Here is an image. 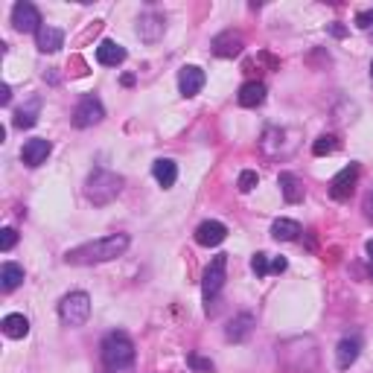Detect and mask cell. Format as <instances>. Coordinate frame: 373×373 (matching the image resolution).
I'll use <instances>...</instances> for the list:
<instances>
[{
    "instance_id": "6da1fadb",
    "label": "cell",
    "mask_w": 373,
    "mask_h": 373,
    "mask_svg": "<svg viewBox=\"0 0 373 373\" xmlns=\"http://www.w3.org/2000/svg\"><path fill=\"white\" fill-rule=\"evenodd\" d=\"M129 233H111L103 236V239H94V242H85L79 248H70L65 254V263L67 266H96V263H108V259H117L126 254L129 248Z\"/></svg>"
},
{
    "instance_id": "7a4b0ae2",
    "label": "cell",
    "mask_w": 373,
    "mask_h": 373,
    "mask_svg": "<svg viewBox=\"0 0 373 373\" xmlns=\"http://www.w3.org/2000/svg\"><path fill=\"white\" fill-rule=\"evenodd\" d=\"M103 365L108 373H131L134 370V341L129 339L126 332H108L103 339Z\"/></svg>"
},
{
    "instance_id": "3957f363",
    "label": "cell",
    "mask_w": 373,
    "mask_h": 373,
    "mask_svg": "<svg viewBox=\"0 0 373 373\" xmlns=\"http://www.w3.org/2000/svg\"><path fill=\"white\" fill-rule=\"evenodd\" d=\"M122 193V178L117 175V172L111 169H94L88 184H85V195H88V202L94 204H111L114 198Z\"/></svg>"
},
{
    "instance_id": "277c9868",
    "label": "cell",
    "mask_w": 373,
    "mask_h": 373,
    "mask_svg": "<svg viewBox=\"0 0 373 373\" xmlns=\"http://www.w3.org/2000/svg\"><path fill=\"white\" fill-rule=\"evenodd\" d=\"M58 318L65 327H82L91 318V297L85 292H70L61 297L58 303Z\"/></svg>"
},
{
    "instance_id": "5b68a950",
    "label": "cell",
    "mask_w": 373,
    "mask_h": 373,
    "mask_svg": "<svg viewBox=\"0 0 373 373\" xmlns=\"http://www.w3.org/2000/svg\"><path fill=\"white\" fill-rule=\"evenodd\" d=\"M225 271H228V257L219 254L210 259V266L204 268V277H202V295L207 301V309H210V301L222 292V286H225Z\"/></svg>"
},
{
    "instance_id": "8992f818",
    "label": "cell",
    "mask_w": 373,
    "mask_h": 373,
    "mask_svg": "<svg viewBox=\"0 0 373 373\" xmlns=\"http://www.w3.org/2000/svg\"><path fill=\"white\" fill-rule=\"evenodd\" d=\"M103 117H105V108L96 96H82L79 105L73 108V126L76 129H91L96 122H103Z\"/></svg>"
},
{
    "instance_id": "52a82bcc",
    "label": "cell",
    "mask_w": 373,
    "mask_h": 373,
    "mask_svg": "<svg viewBox=\"0 0 373 373\" xmlns=\"http://www.w3.org/2000/svg\"><path fill=\"white\" fill-rule=\"evenodd\" d=\"M12 27H15L18 32H39L44 27L41 12L32 3H27V0H21V3L12 6Z\"/></svg>"
},
{
    "instance_id": "ba28073f",
    "label": "cell",
    "mask_w": 373,
    "mask_h": 373,
    "mask_svg": "<svg viewBox=\"0 0 373 373\" xmlns=\"http://www.w3.org/2000/svg\"><path fill=\"white\" fill-rule=\"evenodd\" d=\"M359 181V164H350V167H344L339 175L332 178L330 184V195L335 198V202H347V198L353 195V186Z\"/></svg>"
},
{
    "instance_id": "9c48e42d",
    "label": "cell",
    "mask_w": 373,
    "mask_h": 373,
    "mask_svg": "<svg viewBox=\"0 0 373 373\" xmlns=\"http://www.w3.org/2000/svg\"><path fill=\"white\" fill-rule=\"evenodd\" d=\"M228 239V228L222 225V222H202V225L195 228V242L198 245H204V248H216Z\"/></svg>"
},
{
    "instance_id": "30bf717a",
    "label": "cell",
    "mask_w": 373,
    "mask_h": 373,
    "mask_svg": "<svg viewBox=\"0 0 373 373\" xmlns=\"http://www.w3.org/2000/svg\"><path fill=\"white\" fill-rule=\"evenodd\" d=\"M164 30H167L164 15H158V12H146V15H140V21H138V35L143 41H149V44L160 41Z\"/></svg>"
},
{
    "instance_id": "8fae6325",
    "label": "cell",
    "mask_w": 373,
    "mask_h": 373,
    "mask_svg": "<svg viewBox=\"0 0 373 373\" xmlns=\"http://www.w3.org/2000/svg\"><path fill=\"white\" fill-rule=\"evenodd\" d=\"M50 152H53L50 140H44V138H32V140L23 143V149H21V160H23L27 167H41Z\"/></svg>"
},
{
    "instance_id": "7c38bea8",
    "label": "cell",
    "mask_w": 373,
    "mask_h": 373,
    "mask_svg": "<svg viewBox=\"0 0 373 373\" xmlns=\"http://www.w3.org/2000/svg\"><path fill=\"white\" fill-rule=\"evenodd\" d=\"M254 315L251 312H242V315H236V318H231L228 321V327H225V339L228 341H233V344H242L248 335L254 332Z\"/></svg>"
},
{
    "instance_id": "4fadbf2b",
    "label": "cell",
    "mask_w": 373,
    "mask_h": 373,
    "mask_svg": "<svg viewBox=\"0 0 373 373\" xmlns=\"http://www.w3.org/2000/svg\"><path fill=\"white\" fill-rule=\"evenodd\" d=\"M359 350H362V339H359V335H344L339 347H335V365L347 370L359 359Z\"/></svg>"
},
{
    "instance_id": "5bb4252c",
    "label": "cell",
    "mask_w": 373,
    "mask_h": 373,
    "mask_svg": "<svg viewBox=\"0 0 373 373\" xmlns=\"http://www.w3.org/2000/svg\"><path fill=\"white\" fill-rule=\"evenodd\" d=\"M202 88H204V70L195 67V65L181 67V73H178V91L184 96H195Z\"/></svg>"
},
{
    "instance_id": "9a60e30c",
    "label": "cell",
    "mask_w": 373,
    "mask_h": 373,
    "mask_svg": "<svg viewBox=\"0 0 373 373\" xmlns=\"http://www.w3.org/2000/svg\"><path fill=\"white\" fill-rule=\"evenodd\" d=\"M242 47H245V41H242V35L239 32H222V35H216L213 39V53L216 56H222V58H233V56H239L242 53Z\"/></svg>"
},
{
    "instance_id": "2e32d148",
    "label": "cell",
    "mask_w": 373,
    "mask_h": 373,
    "mask_svg": "<svg viewBox=\"0 0 373 373\" xmlns=\"http://www.w3.org/2000/svg\"><path fill=\"white\" fill-rule=\"evenodd\" d=\"M277 184H280V193H283V198L289 204L303 202V181L297 178V175H292V172H280Z\"/></svg>"
},
{
    "instance_id": "e0dca14e",
    "label": "cell",
    "mask_w": 373,
    "mask_h": 373,
    "mask_svg": "<svg viewBox=\"0 0 373 373\" xmlns=\"http://www.w3.org/2000/svg\"><path fill=\"white\" fill-rule=\"evenodd\" d=\"M35 41H39V50L41 53H56V50H61V44H65V32H61L58 27H44L35 32Z\"/></svg>"
},
{
    "instance_id": "ac0fdd59",
    "label": "cell",
    "mask_w": 373,
    "mask_h": 373,
    "mask_svg": "<svg viewBox=\"0 0 373 373\" xmlns=\"http://www.w3.org/2000/svg\"><path fill=\"white\" fill-rule=\"evenodd\" d=\"M96 61L99 65H105V67H117L126 61V50H122L117 41H103L96 47Z\"/></svg>"
},
{
    "instance_id": "d6986e66",
    "label": "cell",
    "mask_w": 373,
    "mask_h": 373,
    "mask_svg": "<svg viewBox=\"0 0 373 373\" xmlns=\"http://www.w3.org/2000/svg\"><path fill=\"white\" fill-rule=\"evenodd\" d=\"M152 175L167 190V186H172V184H175V178H178V164H175V160H169V158H158L152 164Z\"/></svg>"
},
{
    "instance_id": "ffe728a7",
    "label": "cell",
    "mask_w": 373,
    "mask_h": 373,
    "mask_svg": "<svg viewBox=\"0 0 373 373\" xmlns=\"http://www.w3.org/2000/svg\"><path fill=\"white\" fill-rule=\"evenodd\" d=\"M266 103V85L263 82H245L239 88V105L242 108H257Z\"/></svg>"
},
{
    "instance_id": "44dd1931",
    "label": "cell",
    "mask_w": 373,
    "mask_h": 373,
    "mask_svg": "<svg viewBox=\"0 0 373 373\" xmlns=\"http://www.w3.org/2000/svg\"><path fill=\"white\" fill-rule=\"evenodd\" d=\"M301 233H303V228L297 225L295 219H277L275 225H271V236H275L277 242H292V239H297Z\"/></svg>"
},
{
    "instance_id": "7402d4cb",
    "label": "cell",
    "mask_w": 373,
    "mask_h": 373,
    "mask_svg": "<svg viewBox=\"0 0 373 373\" xmlns=\"http://www.w3.org/2000/svg\"><path fill=\"white\" fill-rule=\"evenodd\" d=\"M0 327H3V332L9 335V339H23V335L30 332V321L21 312H12V315H6L3 321H0Z\"/></svg>"
},
{
    "instance_id": "603a6c76",
    "label": "cell",
    "mask_w": 373,
    "mask_h": 373,
    "mask_svg": "<svg viewBox=\"0 0 373 373\" xmlns=\"http://www.w3.org/2000/svg\"><path fill=\"white\" fill-rule=\"evenodd\" d=\"M39 108H41V103L39 99H32L30 105H23V108H18L15 111V129H32L35 126V120H39Z\"/></svg>"
},
{
    "instance_id": "cb8c5ba5",
    "label": "cell",
    "mask_w": 373,
    "mask_h": 373,
    "mask_svg": "<svg viewBox=\"0 0 373 373\" xmlns=\"http://www.w3.org/2000/svg\"><path fill=\"white\" fill-rule=\"evenodd\" d=\"M21 283H23V268L18 263H6L3 268H0V286H3V292L18 289Z\"/></svg>"
},
{
    "instance_id": "d4e9b609",
    "label": "cell",
    "mask_w": 373,
    "mask_h": 373,
    "mask_svg": "<svg viewBox=\"0 0 373 373\" xmlns=\"http://www.w3.org/2000/svg\"><path fill=\"white\" fill-rule=\"evenodd\" d=\"M335 149H339V138H335V134H321V138L312 143V155L324 158V155H332Z\"/></svg>"
},
{
    "instance_id": "484cf974",
    "label": "cell",
    "mask_w": 373,
    "mask_h": 373,
    "mask_svg": "<svg viewBox=\"0 0 373 373\" xmlns=\"http://www.w3.org/2000/svg\"><path fill=\"white\" fill-rule=\"evenodd\" d=\"M251 271H254L257 277L271 275V259H268V254H254V257H251Z\"/></svg>"
},
{
    "instance_id": "4316f807",
    "label": "cell",
    "mask_w": 373,
    "mask_h": 373,
    "mask_svg": "<svg viewBox=\"0 0 373 373\" xmlns=\"http://www.w3.org/2000/svg\"><path fill=\"white\" fill-rule=\"evenodd\" d=\"M257 181H259V175L254 169H245L242 175H239V181H236V186H239V193H251L254 186H257Z\"/></svg>"
},
{
    "instance_id": "83f0119b",
    "label": "cell",
    "mask_w": 373,
    "mask_h": 373,
    "mask_svg": "<svg viewBox=\"0 0 373 373\" xmlns=\"http://www.w3.org/2000/svg\"><path fill=\"white\" fill-rule=\"evenodd\" d=\"M186 362H190V367H193V370L213 373V362H210V359H204V356H198V353H190V356H186Z\"/></svg>"
},
{
    "instance_id": "f1b7e54d",
    "label": "cell",
    "mask_w": 373,
    "mask_h": 373,
    "mask_svg": "<svg viewBox=\"0 0 373 373\" xmlns=\"http://www.w3.org/2000/svg\"><path fill=\"white\" fill-rule=\"evenodd\" d=\"M18 242V231L15 228H3L0 231V251H12Z\"/></svg>"
},
{
    "instance_id": "f546056e",
    "label": "cell",
    "mask_w": 373,
    "mask_h": 373,
    "mask_svg": "<svg viewBox=\"0 0 373 373\" xmlns=\"http://www.w3.org/2000/svg\"><path fill=\"white\" fill-rule=\"evenodd\" d=\"M356 27L359 30H373V9H365L356 15Z\"/></svg>"
},
{
    "instance_id": "4dcf8cb0",
    "label": "cell",
    "mask_w": 373,
    "mask_h": 373,
    "mask_svg": "<svg viewBox=\"0 0 373 373\" xmlns=\"http://www.w3.org/2000/svg\"><path fill=\"white\" fill-rule=\"evenodd\" d=\"M286 266H289V263H286L283 257H275V259H271V275H283Z\"/></svg>"
},
{
    "instance_id": "1f68e13d",
    "label": "cell",
    "mask_w": 373,
    "mask_h": 373,
    "mask_svg": "<svg viewBox=\"0 0 373 373\" xmlns=\"http://www.w3.org/2000/svg\"><path fill=\"white\" fill-rule=\"evenodd\" d=\"M365 216L373 222V186H370L367 195H365Z\"/></svg>"
},
{
    "instance_id": "d6a6232c",
    "label": "cell",
    "mask_w": 373,
    "mask_h": 373,
    "mask_svg": "<svg viewBox=\"0 0 373 373\" xmlns=\"http://www.w3.org/2000/svg\"><path fill=\"white\" fill-rule=\"evenodd\" d=\"M9 99H12L9 85H0V105H9Z\"/></svg>"
},
{
    "instance_id": "836d02e7",
    "label": "cell",
    "mask_w": 373,
    "mask_h": 373,
    "mask_svg": "<svg viewBox=\"0 0 373 373\" xmlns=\"http://www.w3.org/2000/svg\"><path fill=\"white\" fill-rule=\"evenodd\" d=\"M365 251H367V268H370V280H373V239L365 245Z\"/></svg>"
},
{
    "instance_id": "e575fe53",
    "label": "cell",
    "mask_w": 373,
    "mask_h": 373,
    "mask_svg": "<svg viewBox=\"0 0 373 373\" xmlns=\"http://www.w3.org/2000/svg\"><path fill=\"white\" fill-rule=\"evenodd\" d=\"M330 32L335 35V39H344V35H347V30H344V27H339V23H332V27H330Z\"/></svg>"
},
{
    "instance_id": "d590c367",
    "label": "cell",
    "mask_w": 373,
    "mask_h": 373,
    "mask_svg": "<svg viewBox=\"0 0 373 373\" xmlns=\"http://www.w3.org/2000/svg\"><path fill=\"white\" fill-rule=\"evenodd\" d=\"M370 82H373V61H370Z\"/></svg>"
}]
</instances>
